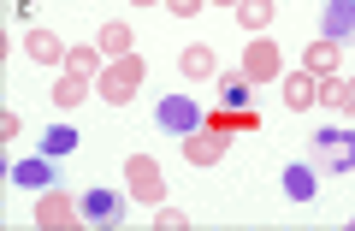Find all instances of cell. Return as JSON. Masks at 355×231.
Wrapping results in <instances>:
<instances>
[{
    "label": "cell",
    "mask_w": 355,
    "mask_h": 231,
    "mask_svg": "<svg viewBox=\"0 0 355 231\" xmlns=\"http://www.w3.org/2000/svg\"><path fill=\"white\" fill-rule=\"evenodd\" d=\"M95 89H101V101L125 107L130 95L142 89V60H137V53H119V60H107V65H101V77H95Z\"/></svg>",
    "instance_id": "6da1fadb"
},
{
    "label": "cell",
    "mask_w": 355,
    "mask_h": 231,
    "mask_svg": "<svg viewBox=\"0 0 355 231\" xmlns=\"http://www.w3.org/2000/svg\"><path fill=\"white\" fill-rule=\"evenodd\" d=\"M243 77L249 83H272V77H284V53H279V42L266 36H249V48H243Z\"/></svg>",
    "instance_id": "7a4b0ae2"
},
{
    "label": "cell",
    "mask_w": 355,
    "mask_h": 231,
    "mask_svg": "<svg viewBox=\"0 0 355 231\" xmlns=\"http://www.w3.org/2000/svg\"><path fill=\"white\" fill-rule=\"evenodd\" d=\"M314 154H320V166H326V172H355V130L326 125L314 137Z\"/></svg>",
    "instance_id": "3957f363"
},
{
    "label": "cell",
    "mask_w": 355,
    "mask_h": 231,
    "mask_svg": "<svg viewBox=\"0 0 355 231\" xmlns=\"http://www.w3.org/2000/svg\"><path fill=\"white\" fill-rule=\"evenodd\" d=\"M125 184H130L137 202H160V196H166V172H160L154 154H130V160H125Z\"/></svg>",
    "instance_id": "277c9868"
},
{
    "label": "cell",
    "mask_w": 355,
    "mask_h": 231,
    "mask_svg": "<svg viewBox=\"0 0 355 231\" xmlns=\"http://www.w3.org/2000/svg\"><path fill=\"white\" fill-rule=\"evenodd\" d=\"M154 119H160V130H172V137H190V130H202V107L190 101V95H166L160 107H154Z\"/></svg>",
    "instance_id": "5b68a950"
},
{
    "label": "cell",
    "mask_w": 355,
    "mask_h": 231,
    "mask_svg": "<svg viewBox=\"0 0 355 231\" xmlns=\"http://www.w3.org/2000/svg\"><path fill=\"white\" fill-rule=\"evenodd\" d=\"M71 219H83V202H71L65 190H42V202H36V225L42 231H60V225H71Z\"/></svg>",
    "instance_id": "8992f818"
},
{
    "label": "cell",
    "mask_w": 355,
    "mask_h": 231,
    "mask_svg": "<svg viewBox=\"0 0 355 231\" xmlns=\"http://www.w3.org/2000/svg\"><path fill=\"white\" fill-rule=\"evenodd\" d=\"M184 160H190V166H219V160H225V130H214V125L190 130V137H184Z\"/></svg>",
    "instance_id": "52a82bcc"
},
{
    "label": "cell",
    "mask_w": 355,
    "mask_h": 231,
    "mask_svg": "<svg viewBox=\"0 0 355 231\" xmlns=\"http://www.w3.org/2000/svg\"><path fill=\"white\" fill-rule=\"evenodd\" d=\"M12 184L18 190H48L53 184V154H24V160H12Z\"/></svg>",
    "instance_id": "ba28073f"
},
{
    "label": "cell",
    "mask_w": 355,
    "mask_h": 231,
    "mask_svg": "<svg viewBox=\"0 0 355 231\" xmlns=\"http://www.w3.org/2000/svg\"><path fill=\"white\" fill-rule=\"evenodd\" d=\"M279 184H284V196H291V202H314V190H320V172L308 166V160H291V166L279 172Z\"/></svg>",
    "instance_id": "9c48e42d"
},
{
    "label": "cell",
    "mask_w": 355,
    "mask_h": 231,
    "mask_svg": "<svg viewBox=\"0 0 355 231\" xmlns=\"http://www.w3.org/2000/svg\"><path fill=\"white\" fill-rule=\"evenodd\" d=\"M178 71H184V77H196V83H202V77H219V60H214V42H190V48L178 53Z\"/></svg>",
    "instance_id": "30bf717a"
},
{
    "label": "cell",
    "mask_w": 355,
    "mask_h": 231,
    "mask_svg": "<svg viewBox=\"0 0 355 231\" xmlns=\"http://www.w3.org/2000/svg\"><path fill=\"white\" fill-rule=\"evenodd\" d=\"M314 101H320V77L314 71H291L284 77V107H291V113H308Z\"/></svg>",
    "instance_id": "8fae6325"
},
{
    "label": "cell",
    "mask_w": 355,
    "mask_h": 231,
    "mask_svg": "<svg viewBox=\"0 0 355 231\" xmlns=\"http://www.w3.org/2000/svg\"><path fill=\"white\" fill-rule=\"evenodd\" d=\"M320 36H331V42L355 36V0H326V12H320Z\"/></svg>",
    "instance_id": "7c38bea8"
},
{
    "label": "cell",
    "mask_w": 355,
    "mask_h": 231,
    "mask_svg": "<svg viewBox=\"0 0 355 231\" xmlns=\"http://www.w3.org/2000/svg\"><path fill=\"white\" fill-rule=\"evenodd\" d=\"M83 219H89V225H119L125 207H119L113 190H83Z\"/></svg>",
    "instance_id": "4fadbf2b"
},
{
    "label": "cell",
    "mask_w": 355,
    "mask_h": 231,
    "mask_svg": "<svg viewBox=\"0 0 355 231\" xmlns=\"http://www.w3.org/2000/svg\"><path fill=\"white\" fill-rule=\"evenodd\" d=\"M24 53H30L36 65H65V42L53 36V30H30V36H24Z\"/></svg>",
    "instance_id": "5bb4252c"
},
{
    "label": "cell",
    "mask_w": 355,
    "mask_h": 231,
    "mask_svg": "<svg viewBox=\"0 0 355 231\" xmlns=\"http://www.w3.org/2000/svg\"><path fill=\"white\" fill-rule=\"evenodd\" d=\"M214 83H219V101H225V107H237V113H249V101H254V83H249L243 71H219Z\"/></svg>",
    "instance_id": "9a60e30c"
},
{
    "label": "cell",
    "mask_w": 355,
    "mask_h": 231,
    "mask_svg": "<svg viewBox=\"0 0 355 231\" xmlns=\"http://www.w3.org/2000/svg\"><path fill=\"white\" fill-rule=\"evenodd\" d=\"M320 101L338 107L343 119H355V83H349V77H320Z\"/></svg>",
    "instance_id": "2e32d148"
},
{
    "label": "cell",
    "mask_w": 355,
    "mask_h": 231,
    "mask_svg": "<svg viewBox=\"0 0 355 231\" xmlns=\"http://www.w3.org/2000/svg\"><path fill=\"white\" fill-rule=\"evenodd\" d=\"M302 71H314V77H338V42H331V36H320L314 48L302 53Z\"/></svg>",
    "instance_id": "e0dca14e"
},
{
    "label": "cell",
    "mask_w": 355,
    "mask_h": 231,
    "mask_svg": "<svg viewBox=\"0 0 355 231\" xmlns=\"http://www.w3.org/2000/svg\"><path fill=\"white\" fill-rule=\"evenodd\" d=\"M272 12H279V0H237V24L249 30V36H261V30L272 24Z\"/></svg>",
    "instance_id": "ac0fdd59"
},
{
    "label": "cell",
    "mask_w": 355,
    "mask_h": 231,
    "mask_svg": "<svg viewBox=\"0 0 355 231\" xmlns=\"http://www.w3.org/2000/svg\"><path fill=\"white\" fill-rule=\"evenodd\" d=\"M101 60H107L101 48H77V42L65 48V71H77V77H101Z\"/></svg>",
    "instance_id": "d6986e66"
},
{
    "label": "cell",
    "mask_w": 355,
    "mask_h": 231,
    "mask_svg": "<svg viewBox=\"0 0 355 231\" xmlns=\"http://www.w3.org/2000/svg\"><path fill=\"white\" fill-rule=\"evenodd\" d=\"M71 148H77V125H48V130H42V154H53V160H65Z\"/></svg>",
    "instance_id": "ffe728a7"
},
{
    "label": "cell",
    "mask_w": 355,
    "mask_h": 231,
    "mask_svg": "<svg viewBox=\"0 0 355 231\" xmlns=\"http://www.w3.org/2000/svg\"><path fill=\"white\" fill-rule=\"evenodd\" d=\"M95 48L107 53V60H119V53H130V24H101V36H95Z\"/></svg>",
    "instance_id": "44dd1931"
},
{
    "label": "cell",
    "mask_w": 355,
    "mask_h": 231,
    "mask_svg": "<svg viewBox=\"0 0 355 231\" xmlns=\"http://www.w3.org/2000/svg\"><path fill=\"white\" fill-rule=\"evenodd\" d=\"M89 95V77H77V71H60V83H53V107H77Z\"/></svg>",
    "instance_id": "7402d4cb"
},
{
    "label": "cell",
    "mask_w": 355,
    "mask_h": 231,
    "mask_svg": "<svg viewBox=\"0 0 355 231\" xmlns=\"http://www.w3.org/2000/svg\"><path fill=\"white\" fill-rule=\"evenodd\" d=\"M190 225V214H178V207H160V214H154V231H184Z\"/></svg>",
    "instance_id": "603a6c76"
},
{
    "label": "cell",
    "mask_w": 355,
    "mask_h": 231,
    "mask_svg": "<svg viewBox=\"0 0 355 231\" xmlns=\"http://www.w3.org/2000/svg\"><path fill=\"white\" fill-rule=\"evenodd\" d=\"M202 6H207V0H166V12H172V18H196Z\"/></svg>",
    "instance_id": "cb8c5ba5"
},
{
    "label": "cell",
    "mask_w": 355,
    "mask_h": 231,
    "mask_svg": "<svg viewBox=\"0 0 355 231\" xmlns=\"http://www.w3.org/2000/svg\"><path fill=\"white\" fill-rule=\"evenodd\" d=\"M142 6H154V0H142Z\"/></svg>",
    "instance_id": "d4e9b609"
}]
</instances>
